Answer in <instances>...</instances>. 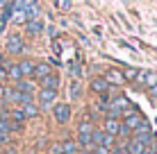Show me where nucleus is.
<instances>
[{
    "mask_svg": "<svg viewBox=\"0 0 157 154\" xmlns=\"http://www.w3.org/2000/svg\"><path fill=\"white\" fill-rule=\"evenodd\" d=\"M50 113H52V118H55V123L64 127V125L71 123V118H73V107H71V102H55L52 109H50Z\"/></svg>",
    "mask_w": 157,
    "mask_h": 154,
    "instance_id": "nucleus-3",
    "label": "nucleus"
},
{
    "mask_svg": "<svg viewBox=\"0 0 157 154\" xmlns=\"http://www.w3.org/2000/svg\"><path fill=\"white\" fill-rule=\"evenodd\" d=\"M59 154H62V152H59Z\"/></svg>",
    "mask_w": 157,
    "mask_h": 154,
    "instance_id": "nucleus-26",
    "label": "nucleus"
},
{
    "mask_svg": "<svg viewBox=\"0 0 157 154\" xmlns=\"http://www.w3.org/2000/svg\"><path fill=\"white\" fill-rule=\"evenodd\" d=\"M134 84H137V86H141V88H146V91H150L153 86H157V73H155V70H139Z\"/></svg>",
    "mask_w": 157,
    "mask_h": 154,
    "instance_id": "nucleus-7",
    "label": "nucleus"
},
{
    "mask_svg": "<svg viewBox=\"0 0 157 154\" xmlns=\"http://www.w3.org/2000/svg\"><path fill=\"white\" fill-rule=\"evenodd\" d=\"M102 129L107 131V134H112V136H116L118 138V134H121V120L118 118H109V116H102Z\"/></svg>",
    "mask_w": 157,
    "mask_h": 154,
    "instance_id": "nucleus-10",
    "label": "nucleus"
},
{
    "mask_svg": "<svg viewBox=\"0 0 157 154\" xmlns=\"http://www.w3.org/2000/svg\"><path fill=\"white\" fill-rule=\"evenodd\" d=\"M5 50H7V55H23L25 52L23 36H21L18 32H12V34L7 36V41H5Z\"/></svg>",
    "mask_w": 157,
    "mask_h": 154,
    "instance_id": "nucleus-6",
    "label": "nucleus"
},
{
    "mask_svg": "<svg viewBox=\"0 0 157 154\" xmlns=\"http://www.w3.org/2000/svg\"><path fill=\"white\" fill-rule=\"evenodd\" d=\"M109 84H107V79L105 77H102V75H98V77H94V79H91V82H89V91L91 93H94V95H100V93H107V91H109Z\"/></svg>",
    "mask_w": 157,
    "mask_h": 154,
    "instance_id": "nucleus-11",
    "label": "nucleus"
},
{
    "mask_svg": "<svg viewBox=\"0 0 157 154\" xmlns=\"http://www.w3.org/2000/svg\"><path fill=\"white\" fill-rule=\"evenodd\" d=\"M57 93L59 91H52V88H39L34 95V102L39 107V111H50L52 104L57 102Z\"/></svg>",
    "mask_w": 157,
    "mask_h": 154,
    "instance_id": "nucleus-4",
    "label": "nucleus"
},
{
    "mask_svg": "<svg viewBox=\"0 0 157 154\" xmlns=\"http://www.w3.org/2000/svg\"><path fill=\"white\" fill-rule=\"evenodd\" d=\"M7 5H9V0H0V9H5Z\"/></svg>",
    "mask_w": 157,
    "mask_h": 154,
    "instance_id": "nucleus-21",
    "label": "nucleus"
},
{
    "mask_svg": "<svg viewBox=\"0 0 157 154\" xmlns=\"http://www.w3.org/2000/svg\"><path fill=\"white\" fill-rule=\"evenodd\" d=\"M130 107H132V104H130V100L125 98V95L118 93V95H114V98L109 100V107H107L105 116H109V118H118V120H121Z\"/></svg>",
    "mask_w": 157,
    "mask_h": 154,
    "instance_id": "nucleus-2",
    "label": "nucleus"
},
{
    "mask_svg": "<svg viewBox=\"0 0 157 154\" xmlns=\"http://www.w3.org/2000/svg\"><path fill=\"white\" fill-rule=\"evenodd\" d=\"M141 154H157V143H155V145H150V147H146Z\"/></svg>",
    "mask_w": 157,
    "mask_h": 154,
    "instance_id": "nucleus-20",
    "label": "nucleus"
},
{
    "mask_svg": "<svg viewBox=\"0 0 157 154\" xmlns=\"http://www.w3.org/2000/svg\"><path fill=\"white\" fill-rule=\"evenodd\" d=\"M14 88H16V91H21L23 95H36L39 84H36L32 77H23V79H18V82H14Z\"/></svg>",
    "mask_w": 157,
    "mask_h": 154,
    "instance_id": "nucleus-8",
    "label": "nucleus"
},
{
    "mask_svg": "<svg viewBox=\"0 0 157 154\" xmlns=\"http://www.w3.org/2000/svg\"><path fill=\"white\" fill-rule=\"evenodd\" d=\"M21 109H23V113H25V118H36V116L41 113L39 107H36V102L32 100V102H25V104H21Z\"/></svg>",
    "mask_w": 157,
    "mask_h": 154,
    "instance_id": "nucleus-16",
    "label": "nucleus"
},
{
    "mask_svg": "<svg viewBox=\"0 0 157 154\" xmlns=\"http://www.w3.org/2000/svg\"><path fill=\"white\" fill-rule=\"evenodd\" d=\"M18 68H21V75L23 77H32V73H34V61L32 59H21Z\"/></svg>",
    "mask_w": 157,
    "mask_h": 154,
    "instance_id": "nucleus-17",
    "label": "nucleus"
},
{
    "mask_svg": "<svg viewBox=\"0 0 157 154\" xmlns=\"http://www.w3.org/2000/svg\"><path fill=\"white\" fill-rule=\"evenodd\" d=\"M2 32H5V23H0V34H2Z\"/></svg>",
    "mask_w": 157,
    "mask_h": 154,
    "instance_id": "nucleus-24",
    "label": "nucleus"
},
{
    "mask_svg": "<svg viewBox=\"0 0 157 154\" xmlns=\"http://www.w3.org/2000/svg\"><path fill=\"white\" fill-rule=\"evenodd\" d=\"M94 129H96V125L86 118L78 125V129H75V143L82 150H91L94 147Z\"/></svg>",
    "mask_w": 157,
    "mask_h": 154,
    "instance_id": "nucleus-1",
    "label": "nucleus"
},
{
    "mask_svg": "<svg viewBox=\"0 0 157 154\" xmlns=\"http://www.w3.org/2000/svg\"><path fill=\"white\" fill-rule=\"evenodd\" d=\"M12 7H14V9H23V12L28 14V20L39 18V14H41V9H39V0H14Z\"/></svg>",
    "mask_w": 157,
    "mask_h": 154,
    "instance_id": "nucleus-5",
    "label": "nucleus"
},
{
    "mask_svg": "<svg viewBox=\"0 0 157 154\" xmlns=\"http://www.w3.org/2000/svg\"><path fill=\"white\" fill-rule=\"evenodd\" d=\"M25 32H28L30 36H39L41 32H43V20H41V18L28 20V23H25Z\"/></svg>",
    "mask_w": 157,
    "mask_h": 154,
    "instance_id": "nucleus-15",
    "label": "nucleus"
},
{
    "mask_svg": "<svg viewBox=\"0 0 157 154\" xmlns=\"http://www.w3.org/2000/svg\"><path fill=\"white\" fill-rule=\"evenodd\" d=\"M82 91H84L82 82H80V79H73L71 86H68V100H71V102H78V100H82Z\"/></svg>",
    "mask_w": 157,
    "mask_h": 154,
    "instance_id": "nucleus-14",
    "label": "nucleus"
},
{
    "mask_svg": "<svg viewBox=\"0 0 157 154\" xmlns=\"http://www.w3.org/2000/svg\"><path fill=\"white\" fill-rule=\"evenodd\" d=\"M0 77H5V66L0 63Z\"/></svg>",
    "mask_w": 157,
    "mask_h": 154,
    "instance_id": "nucleus-23",
    "label": "nucleus"
},
{
    "mask_svg": "<svg viewBox=\"0 0 157 154\" xmlns=\"http://www.w3.org/2000/svg\"><path fill=\"white\" fill-rule=\"evenodd\" d=\"M2 93H5V88H2V86H0V100H2Z\"/></svg>",
    "mask_w": 157,
    "mask_h": 154,
    "instance_id": "nucleus-25",
    "label": "nucleus"
},
{
    "mask_svg": "<svg viewBox=\"0 0 157 154\" xmlns=\"http://www.w3.org/2000/svg\"><path fill=\"white\" fill-rule=\"evenodd\" d=\"M139 75V68H132V66H125L123 68V77H125V82H134Z\"/></svg>",
    "mask_w": 157,
    "mask_h": 154,
    "instance_id": "nucleus-18",
    "label": "nucleus"
},
{
    "mask_svg": "<svg viewBox=\"0 0 157 154\" xmlns=\"http://www.w3.org/2000/svg\"><path fill=\"white\" fill-rule=\"evenodd\" d=\"M39 88H52V91H59V84H62V79H59L57 73H50V75H46L43 79H39Z\"/></svg>",
    "mask_w": 157,
    "mask_h": 154,
    "instance_id": "nucleus-13",
    "label": "nucleus"
},
{
    "mask_svg": "<svg viewBox=\"0 0 157 154\" xmlns=\"http://www.w3.org/2000/svg\"><path fill=\"white\" fill-rule=\"evenodd\" d=\"M50 73H55L50 68V63L48 61H34V73H32V79L34 82H39V79H43L46 75H50Z\"/></svg>",
    "mask_w": 157,
    "mask_h": 154,
    "instance_id": "nucleus-12",
    "label": "nucleus"
},
{
    "mask_svg": "<svg viewBox=\"0 0 157 154\" xmlns=\"http://www.w3.org/2000/svg\"><path fill=\"white\" fill-rule=\"evenodd\" d=\"M75 154H91V150H82V147H80V150L75 152Z\"/></svg>",
    "mask_w": 157,
    "mask_h": 154,
    "instance_id": "nucleus-22",
    "label": "nucleus"
},
{
    "mask_svg": "<svg viewBox=\"0 0 157 154\" xmlns=\"http://www.w3.org/2000/svg\"><path fill=\"white\" fill-rule=\"evenodd\" d=\"M107 79V84L109 86H125V77H123V70L121 68H109V70H105V75H102Z\"/></svg>",
    "mask_w": 157,
    "mask_h": 154,
    "instance_id": "nucleus-9",
    "label": "nucleus"
},
{
    "mask_svg": "<svg viewBox=\"0 0 157 154\" xmlns=\"http://www.w3.org/2000/svg\"><path fill=\"white\" fill-rule=\"evenodd\" d=\"M68 73H71L73 79H80V77H82V66H80L78 61H75V63H68Z\"/></svg>",
    "mask_w": 157,
    "mask_h": 154,
    "instance_id": "nucleus-19",
    "label": "nucleus"
}]
</instances>
